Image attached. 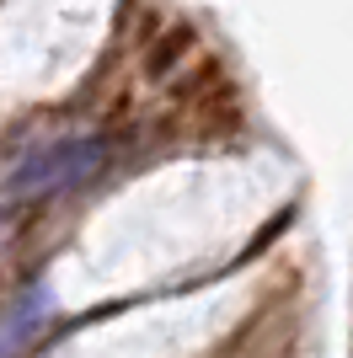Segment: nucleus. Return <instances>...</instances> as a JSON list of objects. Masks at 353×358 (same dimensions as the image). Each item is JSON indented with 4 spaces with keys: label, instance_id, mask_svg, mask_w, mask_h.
<instances>
[{
    "label": "nucleus",
    "instance_id": "obj_1",
    "mask_svg": "<svg viewBox=\"0 0 353 358\" xmlns=\"http://www.w3.org/2000/svg\"><path fill=\"white\" fill-rule=\"evenodd\" d=\"M107 166V145L102 139H70V145L48 150L38 161H27L16 171V193H64V187H81L86 177H97Z\"/></svg>",
    "mask_w": 353,
    "mask_h": 358
}]
</instances>
